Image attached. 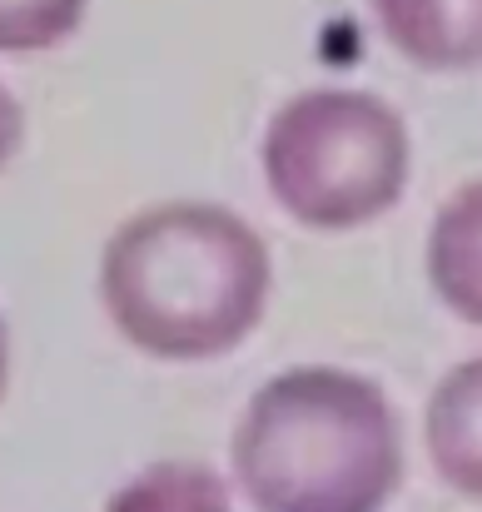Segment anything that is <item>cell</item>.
<instances>
[{"instance_id":"5","label":"cell","mask_w":482,"mask_h":512,"mask_svg":"<svg viewBox=\"0 0 482 512\" xmlns=\"http://www.w3.org/2000/svg\"><path fill=\"white\" fill-rule=\"evenodd\" d=\"M383 40L433 75L482 65V0H368Z\"/></svg>"},{"instance_id":"4","label":"cell","mask_w":482,"mask_h":512,"mask_svg":"<svg viewBox=\"0 0 482 512\" xmlns=\"http://www.w3.org/2000/svg\"><path fill=\"white\" fill-rule=\"evenodd\" d=\"M423 448L443 488L482 503V353L453 363L428 393Z\"/></svg>"},{"instance_id":"6","label":"cell","mask_w":482,"mask_h":512,"mask_svg":"<svg viewBox=\"0 0 482 512\" xmlns=\"http://www.w3.org/2000/svg\"><path fill=\"white\" fill-rule=\"evenodd\" d=\"M428 284L448 314L482 329V179H468L433 214L428 229Z\"/></svg>"},{"instance_id":"8","label":"cell","mask_w":482,"mask_h":512,"mask_svg":"<svg viewBox=\"0 0 482 512\" xmlns=\"http://www.w3.org/2000/svg\"><path fill=\"white\" fill-rule=\"evenodd\" d=\"M90 0H0V55H35L70 40Z\"/></svg>"},{"instance_id":"3","label":"cell","mask_w":482,"mask_h":512,"mask_svg":"<svg viewBox=\"0 0 482 512\" xmlns=\"http://www.w3.org/2000/svg\"><path fill=\"white\" fill-rule=\"evenodd\" d=\"M274 204L314 229L348 234L383 219L413 174L408 120L373 90H304L284 100L259 140Z\"/></svg>"},{"instance_id":"2","label":"cell","mask_w":482,"mask_h":512,"mask_svg":"<svg viewBox=\"0 0 482 512\" xmlns=\"http://www.w3.org/2000/svg\"><path fill=\"white\" fill-rule=\"evenodd\" d=\"M229 463L254 512H383L403 483V423L368 373L304 363L244 403Z\"/></svg>"},{"instance_id":"9","label":"cell","mask_w":482,"mask_h":512,"mask_svg":"<svg viewBox=\"0 0 482 512\" xmlns=\"http://www.w3.org/2000/svg\"><path fill=\"white\" fill-rule=\"evenodd\" d=\"M20 145H25V110L10 95V85L0 80V170L20 155Z\"/></svg>"},{"instance_id":"7","label":"cell","mask_w":482,"mask_h":512,"mask_svg":"<svg viewBox=\"0 0 482 512\" xmlns=\"http://www.w3.org/2000/svg\"><path fill=\"white\" fill-rule=\"evenodd\" d=\"M105 512H239L229 483L204 463H150L115 488Z\"/></svg>"},{"instance_id":"1","label":"cell","mask_w":482,"mask_h":512,"mask_svg":"<svg viewBox=\"0 0 482 512\" xmlns=\"http://www.w3.org/2000/svg\"><path fill=\"white\" fill-rule=\"evenodd\" d=\"M274 259L259 229L204 199L130 214L100 254V304L160 363H209L264 324Z\"/></svg>"},{"instance_id":"10","label":"cell","mask_w":482,"mask_h":512,"mask_svg":"<svg viewBox=\"0 0 482 512\" xmlns=\"http://www.w3.org/2000/svg\"><path fill=\"white\" fill-rule=\"evenodd\" d=\"M5 378H10V343H5V324H0V398H5Z\"/></svg>"}]
</instances>
